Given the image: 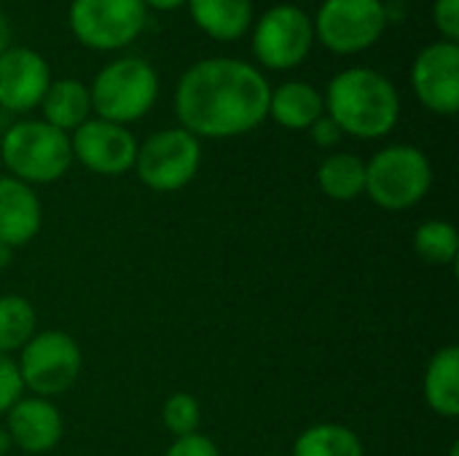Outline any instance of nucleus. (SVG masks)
Masks as SVG:
<instances>
[{
    "mask_svg": "<svg viewBox=\"0 0 459 456\" xmlns=\"http://www.w3.org/2000/svg\"><path fill=\"white\" fill-rule=\"evenodd\" d=\"M272 86L261 67L237 56L194 62L175 86V116L196 140H226L258 129Z\"/></svg>",
    "mask_w": 459,
    "mask_h": 456,
    "instance_id": "obj_1",
    "label": "nucleus"
},
{
    "mask_svg": "<svg viewBox=\"0 0 459 456\" xmlns=\"http://www.w3.org/2000/svg\"><path fill=\"white\" fill-rule=\"evenodd\" d=\"M325 116L344 134L358 140L387 137L401 118V94L395 83L374 67H347L336 73L323 94Z\"/></svg>",
    "mask_w": 459,
    "mask_h": 456,
    "instance_id": "obj_2",
    "label": "nucleus"
},
{
    "mask_svg": "<svg viewBox=\"0 0 459 456\" xmlns=\"http://www.w3.org/2000/svg\"><path fill=\"white\" fill-rule=\"evenodd\" d=\"M89 97L97 118L129 126L153 110L159 99V73L143 56H116L100 67Z\"/></svg>",
    "mask_w": 459,
    "mask_h": 456,
    "instance_id": "obj_3",
    "label": "nucleus"
},
{
    "mask_svg": "<svg viewBox=\"0 0 459 456\" xmlns=\"http://www.w3.org/2000/svg\"><path fill=\"white\" fill-rule=\"evenodd\" d=\"M0 161L11 177L27 185L54 183L73 164L70 134L40 121H19L0 140Z\"/></svg>",
    "mask_w": 459,
    "mask_h": 456,
    "instance_id": "obj_4",
    "label": "nucleus"
},
{
    "mask_svg": "<svg viewBox=\"0 0 459 456\" xmlns=\"http://www.w3.org/2000/svg\"><path fill=\"white\" fill-rule=\"evenodd\" d=\"M433 185V167L414 145H387L366 161V194L390 212L411 210Z\"/></svg>",
    "mask_w": 459,
    "mask_h": 456,
    "instance_id": "obj_5",
    "label": "nucleus"
},
{
    "mask_svg": "<svg viewBox=\"0 0 459 456\" xmlns=\"http://www.w3.org/2000/svg\"><path fill=\"white\" fill-rule=\"evenodd\" d=\"M67 27L91 51H121L148 27L143 0H70Z\"/></svg>",
    "mask_w": 459,
    "mask_h": 456,
    "instance_id": "obj_6",
    "label": "nucleus"
},
{
    "mask_svg": "<svg viewBox=\"0 0 459 456\" xmlns=\"http://www.w3.org/2000/svg\"><path fill=\"white\" fill-rule=\"evenodd\" d=\"M253 56L261 67L285 73L307 62L315 46L312 13L296 3H277L253 22Z\"/></svg>",
    "mask_w": 459,
    "mask_h": 456,
    "instance_id": "obj_7",
    "label": "nucleus"
},
{
    "mask_svg": "<svg viewBox=\"0 0 459 456\" xmlns=\"http://www.w3.org/2000/svg\"><path fill=\"white\" fill-rule=\"evenodd\" d=\"M385 0H323L312 16L315 43L339 56L368 51L387 30Z\"/></svg>",
    "mask_w": 459,
    "mask_h": 456,
    "instance_id": "obj_8",
    "label": "nucleus"
},
{
    "mask_svg": "<svg viewBox=\"0 0 459 456\" xmlns=\"http://www.w3.org/2000/svg\"><path fill=\"white\" fill-rule=\"evenodd\" d=\"M19 379L35 398H56L73 390L81 376L83 355L73 336L62 331H43L19 349Z\"/></svg>",
    "mask_w": 459,
    "mask_h": 456,
    "instance_id": "obj_9",
    "label": "nucleus"
},
{
    "mask_svg": "<svg viewBox=\"0 0 459 456\" xmlns=\"http://www.w3.org/2000/svg\"><path fill=\"white\" fill-rule=\"evenodd\" d=\"M202 167V140H196L183 126H169L153 132L137 145L134 167L143 185L159 194H172L186 188Z\"/></svg>",
    "mask_w": 459,
    "mask_h": 456,
    "instance_id": "obj_10",
    "label": "nucleus"
},
{
    "mask_svg": "<svg viewBox=\"0 0 459 456\" xmlns=\"http://www.w3.org/2000/svg\"><path fill=\"white\" fill-rule=\"evenodd\" d=\"M411 89L422 108L436 116H455L459 110V43H428L411 62Z\"/></svg>",
    "mask_w": 459,
    "mask_h": 456,
    "instance_id": "obj_11",
    "label": "nucleus"
},
{
    "mask_svg": "<svg viewBox=\"0 0 459 456\" xmlns=\"http://www.w3.org/2000/svg\"><path fill=\"white\" fill-rule=\"evenodd\" d=\"M73 159H78L89 172L102 177L126 175L137 159V140L129 126L89 118L70 134Z\"/></svg>",
    "mask_w": 459,
    "mask_h": 456,
    "instance_id": "obj_12",
    "label": "nucleus"
},
{
    "mask_svg": "<svg viewBox=\"0 0 459 456\" xmlns=\"http://www.w3.org/2000/svg\"><path fill=\"white\" fill-rule=\"evenodd\" d=\"M51 86V67L46 56L30 46H8L0 54V108L8 113H27L40 108Z\"/></svg>",
    "mask_w": 459,
    "mask_h": 456,
    "instance_id": "obj_13",
    "label": "nucleus"
},
{
    "mask_svg": "<svg viewBox=\"0 0 459 456\" xmlns=\"http://www.w3.org/2000/svg\"><path fill=\"white\" fill-rule=\"evenodd\" d=\"M8 438L24 454H46L51 452L65 433V422L59 409L46 398H19L8 411Z\"/></svg>",
    "mask_w": 459,
    "mask_h": 456,
    "instance_id": "obj_14",
    "label": "nucleus"
},
{
    "mask_svg": "<svg viewBox=\"0 0 459 456\" xmlns=\"http://www.w3.org/2000/svg\"><path fill=\"white\" fill-rule=\"evenodd\" d=\"M43 210L32 185L5 175L0 177V242L22 247L40 231Z\"/></svg>",
    "mask_w": 459,
    "mask_h": 456,
    "instance_id": "obj_15",
    "label": "nucleus"
},
{
    "mask_svg": "<svg viewBox=\"0 0 459 456\" xmlns=\"http://www.w3.org/2000/svg\"><path fill=\"white\" fill-rule=\"evenodd\" d=\"M191 22L212 40L234 43L250 32L255 22L253 0H188Z\"/></svg>",
    "mask_w": 459,
    "mask_h": 456,
    "instance_id": "obj_16",
    "label": "nucleus"
},
{
    "mask_svg": "<svg viewBox=\"0 0 459 456\" xmlns=\"http://www.w3.org/2000/svg\"><path fill=\"white\" fill-rule=\"evenodd\" d=\"M320 116H325L323 91L307 81H285L269 94V118L285 129L304 132Z\"/></svg>",
    "mask_w": 459,
    "mask_h": 456,
    "instance_id": "obj_17",
    "label": "nucleus"
},
{
    "mask_svg": "<svg viewBox=\"0 0 459 456\" xmlns=\"http://www.w3.org/2000/svg\"><path fill=\"white\" fill-rule=\"evenodd\" d=\"M43 121L65 134H73L81 124L91 118L89 86L75 78H56L40 99Z\"/></svg>",
    "mask_w": 459,
    "mask_h": 456,
    "instance_id": "obj_18",
    "label": "nucleus"
},
{
    "mask_svg": "<svg viewBox=\"0 0 459 456\" xmlns=\"http://www.w3.org/2000/svg\"><path fill=\"white\" fill-rule=\"evenodd\" d=\"M425 400L444 419H457L459 417L457 347H444L430 357L428 371H425Z\"/></svg>",
    "mask_w": 459,
    "mask_h": 456,
    "instance_id": "obj_19",
    "label": "nucleus"
},
{
    "mask_svg": "<svg viewBox=\"0 0 459 456\" xmlns=\"http://www.w3.org/2000/svg\"><path fill=\"white\" fill-rule=\"evenodd\" d=\"M317 185L333 202H352L366 194V161L352 153H331L317 169Z\"/></svg>",
    "mask_w": 459,
    "mask_h": 456,
    "instance_id": "obj_20",
    "label": "nucleus"
},
{
    "mask_svg": "<svg viewBox=\"0 0 459 456\" xmlns=\"http://www.w3.org/2000/svg\"><path fill=\"white\" fill-rule=\"evenodd\" d=\"M293 456H363V443L347 425L323 422L296 438Z\"/></svg>",
    "mask_w": 459,
    "mask_h": 456,
    "instance_id": "obj_21",
    "label": "nucleus"
},
{
    "mask_svg": "<svg viewBox=\"0 0 459 456\" xmlns=\"http://www.w3.org/2000/svg\"><path fill=\"white\" fill-rule=\"evenodd\" d=\"M35 336V309L22 296H0V355L22 349Z\"/></svg>",
    "mask_w": 459,
    "mask_h": 456,
    "instance_id": "obj_22",
    "label": "nucleus"
},
{
    "mask_svg": "<svg viewBox=\"0 0 459 456\" xmlns=\"http://www.w3.org/2000/svg\"><path fill=\"white\" fill-rule=\"evenodd\" d=\"M414 250L430 266H452L459 253V234L449 220H428L414 231Z\"/></svg>",
    "mask_w": 459,
    "mask_h": 456,
    "instance_id": "obj_23",
    "label": "nucleus"
},
{
    "mask_svg": "<svg viewBox=\"0 0 459 456\" xmlns=\"http://www.w3.org/2000/svg\"><path fill=\"white\" fill-rule=\"evenodd\" d=\"M161 419L164 427L175 435V438H186L199 433L202 425V406L194 395L188 392H175L167 398L164 409H161Z\"/></svg>",
    "mask_w": 459,
    "mask_h": 456,
    "instance_id": "obj_24",
    "label": "nucleus"
},
{
    "mask_svg": "<svg viewBox=\"0 0 459 456\" xmlns=\"http://www.w3.org/2000/svg\"><path fill=\"white\" fill-rule=\"evenodd\" d=\"M433 27L441 40L459 43V0H433Z\"/></svg>",
    "mask_w": 459,
    "mask_h": 456,
    "instance_id": "obj_25",
    "label": "nucleus"
},
{
    "mask_svg": "<svg viewBox=\"0 0 459 456\" xmlns=\"http://www.w3.org/2000/svg\"><path fill=\"white\" fill-rule=\"evenodd\" d=\"M22 379L19 368L11 360V355H0V414H5L19 398H22Z\"/></svg>",
    "mask_w": 459,
    "mask_h": 456,
    "instance_id": "obj_26",
    "label": "nucleus"
},
{
    "mask_svg": "<svg viewBox=\"0 0 459 456\" xmlns=\"http://www.w3.org/2000/svg\"><path fill=\"white\" fill-rule=\"evenodd\" d=\"M167 456H221V452L207 435L194 433L186 438H175V443L167 449Z\"/></svg>",
    "mask_w": 459,
    "mask_h": 456,
    "instance_id": "obj_27",
    "label": "nucleus"
},
{
    "mask_svg": "<svg viewBox=\"0 0 459 456\" xmlns=\"http://www.w3.org/2000/svg\"><path fill=\"white\" fill-rule=\"evenodd\" d=\"M307 132L312 134V140H315L317 148H336L342 142V137H344V132L339 129V124L333 118H328V116H320Z\"/></svg>",
    "mask_w": 459,
    "mask_h": 456,
    "instance_id": "obj_28",
    "label": "nucleus"
},
{
    "mask_svg": "<svg viewBox=\"0 0 459 456\" xmlns=\"http://www.w3.org/2000/svg\"><path fill=\"white\" fill-rule=\"evenodd\" d=\"M188 0H143V5L151 11H161V13H169V11H178V8H183Z\"/></svg>",
    "mask_w": 459,
    "mask_h": 456,
    "instance_id": "obj_29",
    "label": "nucleus"
},
{
    "mask_svg": "<svg viewBox=\"0 0 459 456\" xmlns=\"http://www.w3.org/2000/svg\"><path fill=\"white\" fill-rule=\"evenodd\" d=\"M8 46H11V24H8V19L0 13V54H3Z\"/></svg>",
    "mask_w": 459,
    "mask_h": 456,
    "instance_id": "obj_30",
    "label": "nucleus"
},
{
    "mask_svg": "<svg viewBox=\"0 0 459 456\" xmlns=\"http://www.w3.org/2000/svg\"><path fill=\"white\" fill-rule=\"evenodd\" d=\"M11 258H13V247H8V245L0 242V269H5L11 263Z\"/></svg>",
    "mask_w": 459,
    "mask_h": 456,
    "instance_id": "obj_31",
    "label": "nucleus"
},
{
    "mask_svg": "<svg viewBox=\"0 0 459 456\" xmlns=\"http://www.w3.org/2000/svg\"><path fill=\"white\" fill-rule=\"evenodd\" d=\"M449 456H459V443H455V446H452V452H449Z\"/></svg>",
    "mask_w": 459,
    "mask_h": 456,
    "instance_id": "obj_32",
    "label": "nucleus"
}]
</instances>
